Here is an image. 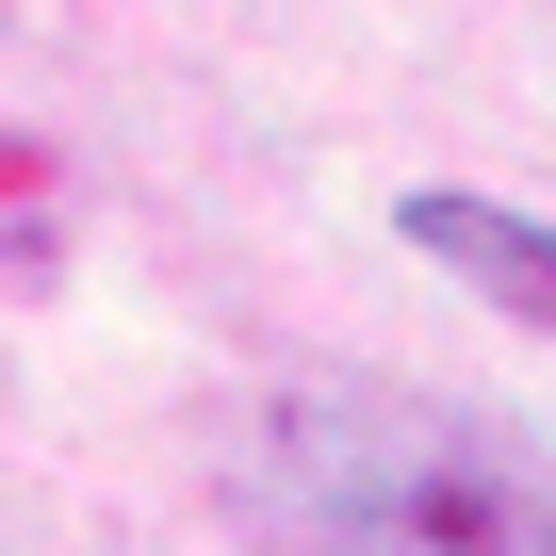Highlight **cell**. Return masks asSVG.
<instances>
[{"label":"cell","mask_w":556,"mask_h":556,"mask_svg":"<svg viewBox=\"0 0 556 556\" xmlns=\"http://www.w3.org/2000/svg\"><path fill=\"white\" fill-rule=\"evenodd\" d=\"M245 523L278 556H556V475L491 409L295 377L245 426Z\"/></svg>","instance_id":"6da1fadb"},{"label":"cell","mask_w":556,"mask_h":556,"mask_svg":"<svg viewBox=\"0 0 556 556\" xmlns=\"http://www.w3.org/2000/svg\"><path fill=\"white\" fill-rule=\"evenodd\" d=\"M393 229H409V262L475 278L507 328H540V344H556V229H540V213H507V197H442V180H426Z\"/></svg>","instance_id":"7a4b0ae2"}]
</instances>
